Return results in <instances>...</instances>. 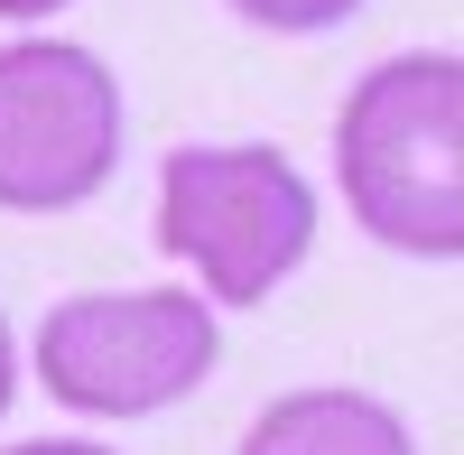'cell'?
Segmentation results:
<instances>
[{"label":"cell","instance_id":"6da1fadb","mask_svg":"<svg viewBox=\"0 0 464 455\" xmlns=\"http://www.w3.org/2000/svg\"><path fill=\"white\" fill-rule=\"evenodd\" d=\"M334 177L381 251L464 260V65L409 47L353 74L334 111Z\"/></svg>","mask_w":464,"mask_h":455},{"label":"cell","instance_id":"5b68a950","mask_svg":"<svg viewBox=\"0 0 464 455\" xmlns=\"http://www.w3.org/2000/svg\"><path fill=\"white\" fill-rule=\"evenodd\" d=\"M232 455H418V437L372 391H279Z\"/></svg>","mask_w":464,"mask_h":455},{"label":"cell","instance_id":"3957f363","mask_svg":"<svg viewBox=\"0 0 464 455\" xmlns=\"http://www.w3.org/2000/svg\"><path fill=\"white\" fill-rule=\"evenodd\" d=\"M223 363V325L196 288H84L37 325V391L74 419H159L205 391Z\"/></svg>","mask_w":464,"mask_h":455},{"label":"cell","instance_id":"52a82bcc","mask_svg":"<svg viewBox=\"0 0 464 455\" xmlns=\"http://www.w3.org/2000/svg\"><path fill=\"white\" fill-rule=\"evenodd\" d=\"M10 400H19V334L0 316V419H10Z\"/></svg>","mask_w":464,"mask_h":455},{"label":"cell","instance_id":"7a4b0ae2","mask_svg":"<svg viewBox=\"0 0 464 455\" xmlns=\"http://www.w3.org/2000/svg\"><path fill=\"white\" fill-rule=\"evenodd\" d=\"M159 251L205 279V307H260L316 251V186L269 140L168 149L159 159Z\"/></svg>","mask_w":464,"mask_h":455},{"label":"cell","instance_id":"ba28073f","mask_svg":"<svg viewBox=\"0 0 464 455\" xmlns=\"http://www.w3.org/2000/svg\"><path fill=\"white\" fill-rule=\"evenodd\" d=\"M0 455H111V446H84V437H28V446H0Z\"/></svg>","mask_w":464,"mask_h":455},{"label":"cell","instance_id":"8992f818","mask_svg":"<svg viewBox=\"0 0 464 455\" xmlns=\"http://www.w3.org/2000/svg\"><path fill=\"white\" fill-rule=\"evenodd\" d=\"M223 10H242L251 28H279V37H325L362 10V0H223Z\"/></svg>","mask_w":464,"mask_h":455},{"label":"cell","instance_id":"9c48e42d","mask_svg":"<svg viewBox=\"0 0 464 455\" xmlns=\"http://www.w3.org/2000/svg\"><path fill=\"white\" fill-rule=\"evenodd\" d=\"M47 10H65V0H0V19H47Z\"/></svg>","mask_w":464,"mask_h":455},{"label":"cell","instance_id":"277c9868","mask_svg":"<svg viewBox=\"0 0 464 455\" xmlns=\"http://www.w3.org/2000/svg\"><path fill=\"white\" fill-rule=\"evenodd\" d=\"M121 74L74 37L0 47V214H74L121 177Z\"/></svg>","mask_w":464,"mask_h":455}]
</instances>
